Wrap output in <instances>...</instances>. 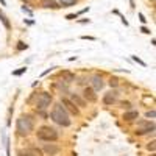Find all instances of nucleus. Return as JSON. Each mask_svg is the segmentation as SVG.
Instances as JSON below:
<instances>
[{"instance_id":"obj_12","label":"nucleus","mask_w":156,"mask_h":156,"mask_svg":"<svg viewBox=\"0 0 156 156\" xmlns=\"http://www.w3.org/2000/svg\"><path fill=\"white\" fill-rule=\"evenodd\" d=\"M137 119H139V111H136V109H128L122 114V120L125 123H133Z\"/></svg>"},{"instance_id":"obj_20","label":"nucleus","mask_w":156,"mask_h":156,"mask_svg":"<svg viewBox=\"0 0 156 156\" xmlns=\"http://www.w3.org/2000/svg\"><path fill=\"white\" fill-rule=\"evenodd\" d=\"M131 106H133V105H131V101H128V100H126V101H125V100L120 101V108H123V109H126V111H128V109H131Z\"/></svg>"},{"instance_id":"obj_22","label":"nucleus","mask_w":156,"mask_h":156,"mask_svg":"<svg viewBox=\"0 0 156 156\" xmlns=\"http://www.w3.org/2000/svg\"><path fill=\"white\" fill-rule=\"evenodd\" d=\"M154 115H156L154 109H150V111H147V112H145V119H148V120H153V119H154Z\"/></svg>"},{"instance_id":"obj_17","label":"nucleus","mask_w":156,"mask_h":156,"mask_svg":"<svg viewBox=\"0 0 156 156\" xmlns=\"http://www.w3.org/2000/svg\"><path fill=\"white\" fill-rule=\"evenodd\" d=\"M108 83H109V86H111L112 89H117V87L120 86V80H119V78H117V76H111Z\"/></svg>"},{"instance_id":"obj_6","label":"nucleus","mask_w":156,"mask_h":156,"mask_svg":"<svg viewBox=\"0 0 156 156\" xmlns=\"http://www.w3.org/2000/svg\"><path fill=\"white\" fill-rule=\"evenodd\" d=\"M59 103L64 106V109H66L70 115H80V112H81V109H78L76 106H75V103L67 97V95H61V98H59Z\"/></svg>"},{"instance_id":"obj_27","label":"nucleus","mask_w":156,"mask_h":156,"mask_svg":"<svg viewBox=\"0 0 156 156\" xmlns=\"http://www.w3.org/2000/svg\"><path fill=\"white\" fill-rule=\"evenodd\" d=\"M139 19H140V22H142V23H145V22H147V19H145V16H144V14H142V12H139Z\"/></svg>"},{"instance_id":"obj_30","label":"nucleus","mask_w":156,"mask_h":156,"mask_svg":"<svg viewBox=\"0 0 156 156\" xmlns=\"http://www.w3.org/2000/svg\"><path fill=\"white\" fill-rule=\"evenodd\" d=\"M0 3H2L3 6H6V2H5V0H0Z\"/></svg>"},{"instance_id":"obj_14","label":"nucleus","mask_w":156,"mask_h":156,"mask_svg":"<svg viewBox=\"0 0 156 156\" xmlns=\"http://www.w3.org/2000/svg\"><path fill=\"white\" fill-rule=\"evenodd\" d=\"M41 6L42 8H48V9H58V8H61L56 0H41Z\"/></svg>"},{"instance_id":"obj_29","label":"nucleus","mask_w":156,"mask_h":156,"mask_svg":"<svg viewBox=\"0 0 156 156\" xmlns=\"http://www.w3.org/2000/svg\"><path fill=\"white\" fill-rule=\"evenodd\" d=\"M76 83H78V84H81V86H83V84L86 83V78H84V76H81V78H80V81H76Z\"/></svg>"},{"instance_id":"obj_7","label":"nucleus","mask_w":156,"mask_h":156,"mask_svg":"<svg viewBox=\"0 0 156 156\" xmlns=\"http://www.w3.org/2000/svg\"><path fill=\"white\" fill-rule=\"evenodd\" d=\"M117 100H119V92H117V89L108 90V92L103 94V97H101V103L105 106H114L117 103Z\"/></svg>"},{"instance_id":"obj_4","label":"nucleus","mask_w":156,"mask_h":156,"mask_svg":"<svg viewBox=\"0 0 156 156\" xmlns=\"http://www.w3.org/2000/svg\"><path fill=\"white\" fill-rule=\"evenodd\" d=\"M136 128H134V136L137 137H142V136H147V134H153L154 129H156V125L153 120H148V119H140V120H136Z\"/></svg>"},{"instance_id":"obj_1","label":"nucleus","mask_w":156,"mask_h":156,"mask_svg":"<svg viewBox=\"0 0 156 156\" xmlns=\"http://www.w3.org/2000/svg\"><path fill=\"white\" fill-rule=\"evenodd\" d=\"M36 129V119L33 114H22L16 120V134L19 137H28Z\"/></svg>"},{"instance_id":"obj_28","label":"nucleus","mask_w":156,"mask_h":156,"mask_svg":"<svg viewBox=\"0 0 156 156\" xmlns=\"http://www.w3.org/2000/svg\"><path fill=\"white\" fill-rule=\"evenodd\" d=\"M140 31H142V33H145V34H150V33H151L147 27H142V28H140Z\"/></svg>"},{"instance_id":"obj_10","label":"nucleus","mask_w":156,"mask_h":156,"mask_svg":"<svg viewBox=\"0 0 156 156\" xmlns=\"http://www.w3.org/2000/svg\"><path fill=\"white\" fill-rule=\"evenodd\" d=\"M90 87H92L95 92H98V90H101L105 87V80H103V76L100 73H94L90 76Z\"/></svg>"},{"instance_id":"obj_3","label":"nucleus","mask_w":156,"mask_h":156,"mask_svg":"<svg viewBox=\"0 0 156 156\" xmlns=\"http://www.w3.org/2000/svg\"><path fill=\"white\" fill-rule=\"evenodd\" d=\"M34 134H36V139L41 142H58V139H59L58 129L50 125L37 126V129H34Z\"/></svg>"},{"instance_id":"obj_21","label":"nucleus","mask_w":156,"mask_h":156,"mask_svg":"<svg viewBox=\"0 0 156 156\" xmlns=\"http://www.w3.org/2000/svg\"><path fill=\"white\" fill-rule=\"evenodd\" d=\"M17 156H31V154H30L28 148H19L17 150Z\"/></svg>"},{"instance_id":"obj_13","label":"nucleus","mask_w":156,"mask_h":156,"mask_svg":"<svg viewBox=\"0 0 156 156\" xmlns=\"http://www.w3.org/2000/svg\"><path fill=\"white\" fill-rule=\"evenodd\" d=\"M61 78H62V81L66 83V84H72L76 81V75L70 70H62L61 72Z\"/></svg>"},{"instance_id":"obj_23","label":"nucleus","mask_w":156,"mask_h":156,"mask_svg":"<svg viewBox=\"0 0 156 156\" xmlns=\"http://www.w3.org/2000/svg\"><path fill=\"white\" fill-rule=\"evenodd\" d=\"M16 48L19 50V51H22V50H27L28 48V45L25 44V42H17V45H16Z\"/></svg>"},{"instance_id":"obj_24","label":"nucleus","mask_w":156,"mask_h":156,"mask_svg":"<svg viewBox=\"0 0 156 156\" xmlns=\"http://www.w3.org/2000/svg\"><path fill=\"white\" fill-rule=\"evenodd\" d=\"M25 72H27V67H20L19 70H14V72H12V75L19 76V75H22V73H25Z\"/></svg>"},{"instance_id":"obj_9","label":"nucleus","mask_w":156,"mask_h":156,"mask_svg":"<svg viewBox=\"0 0 156 156\" xmlns=\"http://www.w3.org/2000/svg\"><path fill=\"white\" fill-rule=\"evenodd\" d=\"M81 97L84 98V101L87 103H95L97 100H98V95H97V92L90 87V86H84L83 87V92H81Z\"/></svg>"},{"instance_id":"obj_8","label":"nucleus","mask_w":156,"mask_h":156,"mask_svg":"<svg viewBox=\"0 0 156 156\" xmlns=\"http://www.w3.org/2000/svg\"><path fill=\"white\" fill-rule=\"evenodd\" d=\"M44 156H56L59 151H61V147L58 144H55V142H45V144L41 147Z\"/></svg>"},{"instance_id":"obj_5","label":"nucleus","mask_w":156,"mask_h":156,"mask_svg":"<svg viewBox=\"0 0 156 156\" xmlns=\"http://www.w3.org/2000/svg\"><path fill=\"white\" fill-rule=\"evenodd\" d=\"M34 97H36V101H34L36 111H45L53 105V97H51L50 92H39Z\"/></svg>"},{"instance_id":"obj_18","label":"nucleus","mask_w":156,"mask_h":156,"mask_svg":"<svg viewBox=\"0 0 156 156\" xmlns=\"http://www.w3.org/2000/svg\"><path fill=\"white\" fill-rule=\"evenodd\" d=\"M0 20H2V23L5 25V28L6 30H11V23H9V20H8V17L3 14L2 11H0Z\"/></svg>"},{"instance_id":"obj_25","label":"nucleus","mask_w":156,"mask_h":156,"mask_svg":"<svg viewBox=\"0 0 156 156\" xmlns=\"http://www.w3.org/2000/svg\"><path fill=\"white\" fill-rule=\"evenodd\" d=\"M133 61H136V62H139V64H140V66H144V67L147 66V64H145L144 61H142V59H139L137 56H133Z\"/></svg>"},{"instance_id":"obj_31","label":"nucleus","mask_w":156,"mask_h":156,"mask_svg":"<svg viewBox=\"0 0 156 156\" xmlns=\"http://www.w3.org/2000/svg\"><path fill=\"white\" fill-rule=\"evenodd\" d=\"M148 156H154V153H151V154H148Z\"/></svg>"},{"instance_id":"obj_32","label":"nucleus","mask_w":156,"mask_h":156,"mask_svg":"<svg viewBox=\"0 0 156 156\" xmlns=\"http://www.w3.org/2000/svg\"><path fill=\"white\" fill-rule=\"evenodd\" d=\"M151 3H154V0H151Z\"/></svg>"},{"instance_id":"obj_15","label":"nucleus","mask_w":156,"mask_h":156,"mask_svg":"<svg viewBox=\"0 0 156 156\" xmlns=\"http://www.w3.org/2000/svg\"><path fill=\"white\" fill-rule=\"evenodd\" d=\"M28 151H30L31 156H44L42 150L39 148V147H36V145H30V147H28Z\"/></svg>"},{"instance_id":"obj_2","label":"nucleus","mask_w":156,"mask_h":156,"mask_svg":"<svg viewBox=\"0 0 156 156\" xmlns=\"http://www.w3.org/2000/svg\"><path fill=\"white\" fill-rule=\"evenodd\" d=\"M48 117L51 119V122H55L56 125L62 126V128H69L72 125V119H70V114L64 109V106L61 103H53L51 105V109H50V114Z\"/></svg>"},{"instance_id":"obj_16","label":"nucleus","mask_w":156,"mask_h":156,"mask_svg":"<svg viewBox=\"0 0 156 156\" xmlns=\"http://www.w3.org/2000/svg\"><path fill=\"white\" fill-rule=\"evenodd\" d=\"M78 2V0H59V6H62V8H69V6H73L75 3Z\"/></svg>"},{"instance_id":"obj_11","label":"nucleus","mask_w":156,"mask_h":156,"mask_svg":"<svg viewBox=\"0 0 156 156\" xmlns=\"http://www.w3.org/2000/svg\"><path fill=\"white\" fill-rule=\"evenodd\" d=\"M67 97L75 103V106H76L78 109H84V108H87V103L84 101V98L81 97V94H78V92H69Z\"/></svg>"},{"instance_id":"obj_26","label":"nucleus","mask_w":156,"mask_h":156,"mask_svg":"<svg viewBox=\"0 0 156 156\" xmlns=\"http://www.w3.org/2000/svg\"><path fill=\"white\" fill-rule=\"evenodd\" d=\"M76 17H78V14H69V16H66L67 20H73V19H76Z\"/></svg>"},{"instance_id":"obj_19","label":"nucleus","mask_w":156,"mask_h":156,"mask_svg":"<svg viewBox=\"0 0 156 156\" xmlns=\"http://www.w3.org/2000/svg\"><path fill=\"white\" fill-rule=\"evenodd\" d=\"M145 148H147V151L154 153V148H156V142H154V139H151L150 142H147V144H145Z\"/></svg>"}]
</instances>
